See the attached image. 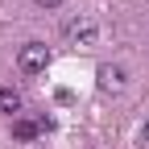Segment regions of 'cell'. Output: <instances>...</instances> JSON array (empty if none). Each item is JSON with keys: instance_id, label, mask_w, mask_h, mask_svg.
Returning <instances> with one entry per match:
<instances>
[{"instance_id": "obj_1", "label": "cell", "mask_w": 149, "mask_h": 149, "mask_svg": "<svg viewBox=\"0 0 149 149\" xmlns=\"http://www.w3.org/2000/svg\"><path fill=\"white\" fill-rule=\"evenodd\" d=\"M66 42L70 46H95L100 42V21H95V17H87V13H79V17H70V21H66Z\"/></svg>"}, {"instance_id": "obj_2", "label": "cell", "mask_w": 149, "mask_h": 149, "mask_svg": "<svg viewBox=\"0 0 149 149\" xmlns=\"http://www.w3.org/2000/svg\"><path fill=\"white\" fill-rule=\"evenodd\" d=\"M17 66H21V74H42L50 66V50L42 42H29V46H21V54H17Z\"/></svg>"}, {"instance_id": "obj_3", "label": "cell", "mask_w": 149, "mask_h": 149, "mask_svg": "<svg viewBox=\"0 0 149 149\" xmlns=\"http://www.w3.org/2000/svg\"><path fill=\"white\" fill-rule=\"evenodd\" d=\"M95 74H100V91H124V79H128V74H124V66L104 62Z\"/></svg>"}, {"instance_id": "obj_4", "label": "cell", "mask_w": 149, "mask_h": 149, "mask_svg": "<svg viewBox=\"0 0 149 149\" xmlns=\"http://www.w3.org/2000/svg\"><path fill=\"white\" fill-rule=\"evenodd\" d=\"M37 133H50V120H13V137L17 141H33Z\"/></svg>"}, {"instance_id": "obj_5", "label": "cell", "mask_w": 149, "mask_h": 149, "mask_svg": "<svg viewBox=\"0 0 149 149\" xmlns=\"http://www.w3.org/2000/svg\"><path fill=\"white\" fill-rule=\"evenodd\" d=\"M21 91L17 87H0V112H4V116H13V112H21Z\"/></svg>"}, {"instance_id": "obj_6", "label": "cell", "mask_w": 149, "mask_h": 149, "mask_svg": "<svg viewBox=\"0 0 149 149\" xmlns=\"http://www.w3.org/2000/svg\"><path fill=\"white\" fill-rule=\"evenodd\" d=\"M37 4H42V8H58L62 0H37Z\"/></svg>"}, {"instance_id": "obj_7", "label": "cell", "mask_w": 149, "mask_h": 149, "mask_svg": "<svg viewBox=\"0 0 149 149\" xmlns=\"http://www.w3.org/2000/svg\"><path fill=\"white\" fill-rule=\"evenodd\" d=\"M145 145H149V120H145Z\"/></svg>"}]
</instances>
